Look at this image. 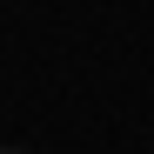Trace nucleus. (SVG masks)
I'll use <instances>...</instances> for the list:
<instances>
[{"label": "nucleus", "instance_id": "1", "mask_svg": "<svg viewBox=\"0 0 154 154\" xmlns=\"http://www.w3.org/2000/svg\"><path fill=\"white\" fill-rule=\"evenodd\" d=\"M0 154H27V147H0Z\"/></svg>", "mask_w": 154, "mask_h": 154}]
</instances>
